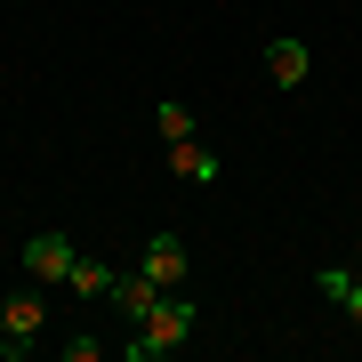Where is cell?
I'll use <instances>...</instances> for the list:
<instances>
[{
	"label": "cell",
	"instance_id": "cell-1",
	"mask_svg": "<svg viewBox=\"0 0 362 362\" xmlns=\"http://www.w3.org/2000/svg\"><path fill=\"white\" fill-rule=\"evenodd\" d=\"M194 322H202V306H194V298H177V290H169L161 306H153V314H145V322H137L129 354H137V362H153V354H177L185 338H194Z\"/></svg>",
	"mask_w": 362,
	"mask_h": 362
},
{
	"label": "cell",
	"instance_id": "cell-2",
	"mask_svg": "<svg viewBox=\"0 0 362 362\" xmlns=\"http://www.w3.org/2000/svg\"><path fill=\"white\" fill-rule=\"evenodd\" d=\"M0 314H8V354H33L40 330H49V314H40V290H8L0 298Z\"/></svg>",
	"mask_w": 362,
	"mask_h": 362
},
{
	"label": "cell",
	"instance_id": "cell-3",
	"mask_svg": "<svg viewBox=\"0 0 362 362\" xmlns=\"http://www.w3.org/2000/svg\"><path fill=\"white\" fill-rule=\"evenodd\" d=\"M16 258H25V274H33V282H65V274H73V258H81V250L65 242V233H33V242H25V250H16Z\"/></svg>",
	"mask_w": 362,
	"mask_h": 362
},
{
	"label": "cell",
	"instance_id": "cell-4",
	"mask_svg": "<svg viewBox=\"0 0 362 362\" xmlns=\"http://www.w3.org/2000/svg\"><path fill=\"white\" fill-rule=\"evenodd\" d=\"M185 266H194V258H185V242H177V233H145V258H137V274H153L161 290H177V282H185Z\"/></svg>",
	"mask_w": 362,
	"mask_h": 362
},
{
	"label": "cell",
	"instance_id": "cell-5",
	"mask_svg": "<svg viewBox=\"0 0 362 362\" xmlns=\"http://www.w3.org/2000/svg\"><path fill=\"white\" fill-rule=\"evenodd\" d=\"M161 298H169V290L153 282V274H113V314H121V322H145Z\"/></svg>",
	"mask_w": 362,
	"mask_h": 362
},
{
	"label": "cell",
	"instance_id": "cell-6",
	"mask_svg": "<svg viewBox=\"0 0 362 362\" xmlns=\"http://www.w3.org/2000/svg\"><path fill=\"white\" fill-rule=\"evenodd\" d=\"M266 73H274V89H298V81L314 73V57H306V40H266Z\"/></svg>",
	"mask_w": 362,
	"mask_h": 362
},
{
	"label": "cell",
	"instance_id": "cell-7",
	"mask_svg": "<svg viewBox=\"0 0 362 362\" xmlns=\"http://www.w3.org/2000/svg\"><path fill=\"white\" fill-rule=\"evenodd\" d=\"M169 169H177L185 185H218V153H209L202 137H177V145H169Z\"/></svg>",
	"mask_w": 362,
	"mask_h": 362
},
{
	"label": "cell",
	"instance_id": "cell-8",
	"mask_svg": "<svg viewBox=\"0 0 362 362\" xmlns=\"http://www.w3.org/2000/svg\"><path fill=\"white\" fill-rule=\"evenodd\" d=\"M65 282H73L81 298H113V266H105V258H73V274H65Z\"/></svg>",
	"mask_w": 362,
	"mask_h": 362
},
{
	"label": "cell",
	"instance_id": "cell-9",
	"mask_svg": "<svg viewBox=\"0 0 362 362\" xmlns=\"http://www.w3.org/2000/svg\"><path fill=\"white\" fill-rule=\"evenodd\" d=\"M153 129H161V145H177V137H194V105H177V97H161V105H153Z\"/></svg>",
	"mask_w": 362,
	"mask_h": 362
},
{
	"label": "cell",
	"instance_id": "cell-10",
	"mask_svg": "<svg viewBox=\"0 0 362 362\" xmlns=\"http://www.w3.org/2000/svg\"><path fill=\"white\" fill-rule=\"evenodd\" d=\"M57 346H65V362H97V354H105V338H89V330H65Z\"/></svg>",
	"mask_w": 362,
	"mask_h": 362
},
{
	"label": "cell",
	"instance_id": "cell-11",
	"mask_svg": "<svg viewBox=\"0 0 362 362\" xmlns=\"http://www.w3.org/2000/svg\"><path fill=\"white\" fill-rule=\"evenodd\" d=\"M330 306H338V314H346V322L362 330V282H346V290H338V298H330Z\"/></svg>",
	"mask_w": 362,
	"mask_h": 362
},
{
	"label": "cell",
	"instance_id": "cell-12",
	"mask_svg": "<svg viewBox=\"0 0 362 362\" xmlns=\"http://www.w3.org/2000/svg\"><path fill=\"white\" fill-rule=\"evenodd\" d=\"M0 354H8V314H0Z\"/></svg>",
	"mask_w": 362,
	"mask_h": 362
}]
</instances>
